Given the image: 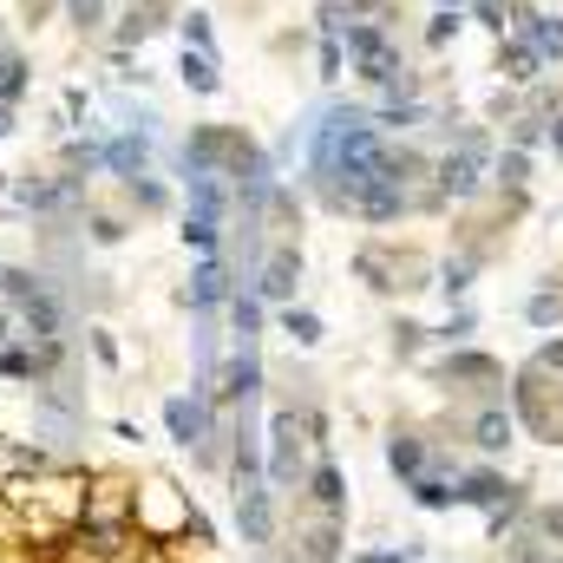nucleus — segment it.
<instances>
[{
	"instance_id": "obj_1",
	"label": "nucleus",
	"mask_w": 563,
	"mask_h": 563,
	"mask_svg": "<svg viewBox=\"0 0 563 563\" xmlns=\"http://www.w3.org/2000/svg\"><path fill=\"white\" fill-rule=\"evenodd\" d=\"M308 432H301V413L295 407H276L269 413V432H263V478H269V492H295L301 478H308Z\"/></svg>"
},
{
	"instance_id": "obj_2",
	"label": "nucleus",
	"mask_w": 563,
	"mask_h": 563,
	"mask_svg": "<svg viewBox=\"0 0 563 563\" xmlns=\"http://www.w3.org/2000/svg\"><path fill=\"white\" fill-rule=\"evenodd\" d=\"M250 144L256 139L243 125H190L184 144H177V177H223Z\"/></svg>"
},
{
	"instance_id": "obj_3",
	"label": "nucleus",
	"mask_w": 563,
	"mask_h": 563,
	"mask_svg": "<svg viewBox=\"0 0 563 563\" xmlns=\"http://www.w3.org/2000/svg\"><path fill=\"white\" fill-rule=\"evenodd\" d=\"M230 492H236V531H243V551H269L276 544V492L256 472H230Z\"/></svg>"
},
{
	"instance_id": "obj_4",
	"label": "nucleus",
	"mask_w": 563,
	"mask_h": 563,
	"mask_svg": "<svg viewBox=\"0 0 563 563\" xmlns=\"http://www.w3.org/2000/svg\"><path fill=\"white\" fill-rule=\"evenodd\" d=\"M13 321H20V341H53V334H73V295L59 288V282L46 276L20 308H13Z\"/></svg>"
},
{
	"instance_id": "obj_5",
	"label": "nucleus",
	"mask_w": 563,
	"mask_h": 563,
	"mask_svg": "<svg viewBox=\"0 0 563 563\" xmlns=\"http://www.w3.org/2000/svg\"><path fill=\"white\" fill-rule=\"evenodd\" d=\"M217 407H263V354L256 347H230V361L217 367Z\"/></svg>"
},
{
	"instance_id": "obj_6",
	"label": "nucleus",
	"mask_w": 563,
	"mask_h": 563,
	"mask_svg": "<svg viewBox=\"0 0 563 563\" xmlns=\"http://www.w3.org/2000/svg\"><path fill=\"white\" fill-rule=\"evenodd\" d=\"M230 295H236V276H230L223 256H197V263H190V282L177 288V301H184L190 314H223Z\"/></svg>"
},
{
	"instance_id": "obj_7",
	"label": "nucleus",
	"mask_w": 563,
	"mask_h": 563,
	"mask_svg": "<svg viewBox=\"0 0 563 563\" xmlns=\"http://www.w3.org/2000/svg\"><path fill=\"white\" fill-rule=\"evenodd\" d=\"M432 177H439V197H478V184H485V132H465L439 157Z\"/></svg>"
},
{
	"instance_id": "obj_8",
	"label": "nucleus",
	"mask_w": 563,
	"mask_h": 563,
	"mask_svg": "<svg viewBox=\"0 0 563 563\" xmlns=\"http://www.w3.org/2000/svg\"><path fill=\"white\" fill-rule=\"evenodd\" d=\"M250 288H256L263 308H288L295 288H301V250H295V243H276V250L256 263V282H250Z\"/></svg>"
},
{
	"instance_id": "obj_9",
	"label": "nucleus",
	"mask_w": 563,
	"mask_h": 563,
	"mask_svg": "<svg viewBox=\"0 0 563 563\" xmlns=\"http://www.w3.org/2000/svg\"><path fill=\"white\" fill-rule=\"evenodd\" d=\"M151 157H157V139L151 132H132V125H112L106 132V177H144L151 170Z\"/></svg>"
},
{
	"instance_id": "obj_10",
	"label": "nucleus",
	"mask_w": 563,
	"mask_h": 563,
	"mask_svg": "<svg viewBox=\"0 0 563 563\" xmlns=\"http://www.w3.org/2000/svg\"><path fill=\"white\" fill-rule=\"evenodd\" d=\"M301 492L314 498V511H321V518H334V525L347 518V472H341L334 459H314V465H308V478H301Z\"/></svg>"
},
{
	"instance_id": "obj_11",
	"label": "nucleus",
	"mask_w": 563,
	"mask_h": 563,
	"mask_svg": "<svg viewBox=\"0 0 563 563\" xmlns=\"http://www.w3.org/2000/svg\"><path fill=\"white\" fill-rule=\"evenodd\" d=\"M59 170L66 177H86V184L106 177V125L99 132H66L59 139Z\"/></svg>"
},
{
	"instance_id": "obj_12",
	"label": "nucleus",
	"mask_w": 563,
	"mask_h": 563,
	"mask_svg": "<svg viewBox=\"0 0 563 563\" xmlns=\"http://www.w3.org/2000/svg\"><path fill=\"white\" fill-rule=\"evenodd\" d=\"M26 99H33V53H26L20 40H7V46H0V106L20 112Z\"/></svg>"
},
{
	"instance_id": "obj_13",
	"label": "nucleus",
	"mask_w": 563,
	"mask_h": 563,
	"mask_svg": "<svg viewBox=\"0 0 563 563\" xmlns=\"http://www.w3.org/2000/svg\"><path fill=\"white\" fill-rule=\"evenodd\" d=\"M407 184H394V177H374L361 197H354V217H367V223H394V217H407Z\"/></svg>"
},
{
	"instance_id": "obj_14",
	"label": "nucleus",
	"mask_w": 563,
	"mask_h": 563,
	"mask_svg": "<svg viewBox=\"0 0 563 563\" xmlns=\"http://www.w3.org/2000/svg\"><path fill=\"white\" fill-rule=\"evenodd\" d=\"M79 236H86L92 250H119V243L132 236V210H106V203H86V210H79Z\"/></svg>"
},
{
	"instance_id": "obj_15",
	"label": "nucleus",
	"mask_w": 563,
	"mask_h": 563,
	"mask_svg": "<svg viewBox=\"0 0 563 563\" xmlns=\"http://www.w3.org/2000/svg\"><path fill=\"white\" fill-rule=\"evenodd\" d=\"M170 20L164 13H144V7H125V13H112V26H106V46H125V53H139L151 46L157 33H164Z\"/></svg>"
},
{
	"instance_id": "obj_16",
	"label": "nucleus",
	"mask_w": 563,
	"mask_h": 563,
	"mask_svg": "<svg viewBox=\"0 0 563 563\" xmlns=\"http://www.w3.org/2000/svg\"><path fill=\"white\" fill-rule=\"evenodd\" d=\"M223 314H230V341H236V347H256V341H263V321H269V308L256 301V288H236Z\"/></svg>"
},
{
	"instance_id": "obj_17",
	"label": "nucleus",
	"mask_w": 563,
	"mask_h": 563,
	"mask_svg": "<svg viewBox=\"0 0 563 563\" xmlns=\"http://www.w3.org/2000/svg\"><path fill=\"white\" fill-rule=\"evenodd\" d=\"M119 190H125V210H132V217H170V203H177V197H170V184H164L157 170H144V177H125Z\"/></svg>"
},
{
	"instance_id": "obj_18",
	"label": "nucleus",
	"mask_w": 563,
	"mask_h": 563,
	"mask_svg": "<svg viewBox=\"0 0 563 563\" xmlns=\"http://www.w3.org/2000/svg\"><path fill=\"white\" fill-rule=\"evenodd\" d=\"M177 79H184V92H197V99H217L223 92V66H217V53H177Z\"/></svg>"
},
{
	"instance_id": "obj_19",
	"label": "nucleus",
	"mask_w": 563,
	"mask_h": 563,
	"mask_svg": "<svg viewBox=\"0 0 563 563\" xmlns=\"http://www.w3.org/2000/svg\"><path fill=\"white\" fill-rule=\"evenodd\" d=\"M184 197H190V217H210V223L230 217V184L223 177H184Z\"/></svg>"
},
{
	"instance_id": "obj_20",
	"label": "nucleus",
	"mask_w": 563,
	"mask_h": 563,
	"mask_svg": "<svg viewBox=\"0 0 563 563\" xmlns=\"http://www.w3.org/2000/svg\"><path fill=\"white\" fill-rule=\"evenodd\" d=\"M511 498V485L498 478V472H465L459 485H452V505H485V511H498Z\"/></svg>"
},
{
	"instance_id": "obj_21",
	"label": "nucleus",
	"mask_w": 563,
	"mask_h": 563,
	"mask_svg": "<svg viewBox=\"0 0 563 563\" xmlns=\"http://www.w3.org/2000/svg\"><path fill=\"white\" fill-rule=\"evenodd\" d=\"M59 20H66L79 40H106V26H112V0H59Z\"/></svg>"
},
{
	"instance_id": "obj_22",
	"label": "nucleus",
	"mask_w": 563,
	"mask_h": 563,
	"mask_svg": "<svg viewBox=\"0 0 563 563\" xmlns=\"http://www.w3.org/2000/svg\"><path fill=\"white\" fill-rule=\"evenodd\" d=\"M518 40H531L538 59H563V20L551 13H518Z\"/></svg>"
},
{
	"instance_id": "obj_23",
	"label": "nucleus",
	"mask_w": 563,
	"mask_h": 563,
	"mask_svg": "<svg viewBox=\"0 0 563 563\" xmlns=\"http://www.w3.org/2000/svg\"><path fill=\"white\" fill-rule=\"evenodd\" d=\"M538 66H544V59H538V46H531V40H505V46H498V73H505L511 86H531V79H538Z\"/></svg>"
},
{
	"instance_id": "obj_24",
	"label": "nucleus",
	"mask_w": 563,
	"mask_h": 563,
	"mask_svg": "<svg viewBox=\"0 0 563 563\" xmlns=\"http://www.w3.org/2000/svg\"><path fill=\"white\" fill-rule=\"evenodd\" d=\"M439 380H445V387H478V380H498V361H485V354H452V361H439Z\"/></svg>"
},
{
	"instance_id": "obj_25",
	"label": "nucleus",
	"mask_w": 563,
	"mask_h": 563,
	"mask_svg": "<svg viewBox=\"0 0 563 563\" xmlns=\"http://www.w3.org/2000/svg\"><path fill=\"white\" fill-rule=\"evenodd\" d=\"M387 465H394V478H420L426 472V439L420 432H394V439H387Z\"/></svg>"
},
{
	"instance_id": "obj_26",
	"label": "nucleus",
	"mask_w": 563,
	"mask_h": 563,
	"mask_svg": "<svg viewBox=\"0 0 563 563\" xmlns=\"http://www.w3.org/2000/svg\"><path fill=\"white\" fill-rule=\"evenodd\" d=\"M295 563H341V525H334V518H321V525L301 538Z\"/></svg>"
},
{
	"instance_id": "obj_27",
	"label": "nucleus",
	"mask_w": 563,
	"mask_h": 563,
	"mask_svg": "<svg viewBox=\"0 0 563 563\" xmlns=\"http://www.w3.org/2000/svg\"><path fill=\"white\" fill-rule=\"evenodd\" d=\"M177 236H184L190 256H223V223H210V217H190V210H184V230H177Z\"/></svg>"
},
{
	"instance_id": "obj_28",
	"label": "nucleus",
	"mask_w": 563,
	"mask_h": 563,
	"mask_svg": "<svg viewBox=\"0 0 563 563\" xmlns=\"http://www.w3.org/2000/svg\"><path fill=\"white\" fill-rule=\"evenodd\" d=\"M0 380H7V387H33V380H40V374H33V347H26L20 334L0 341Z\"/></svg>"
},
{
	"instance_id": "obj_29",
	"label": "nucleus",
	"mask_w": 563,
	"mask_h": 563,
	"mask_svg": "<svg viewBox=\"0 0 563 563\" xmlns=\"http://www.w3.org/2000/svg\"><path fill=\"white\" fill-rule=\"evenodd\" d=\"M282 334H288L295 347H321V334H328V328H321V314H314V308H295V301H288V308H282Z\"/></svg>"
},
{
	"instance_id": "obj_30",
	"label": "nucleus",
	"mask_w": 563,
	"mask_h": 563,
	"mask_svg": "<svg viewBox=\"0 0 563 563\" xmlns=\"http://www.w3.org/2000/svg\"><path fill=\"white\" fill-rule=\"evenodd\" d=\"M79 347H86V354H92V361H99V367H106V374H119V367H125V347H119V334H112V328H106V321H92V328H86V341H79Z\"/></svg>"
},
{
	"instance_id": "obj_31",
	"label": "nucleus",
	"mask_w": 563,
	"mask_h": 563,
	"mask_svg": "<svg viewBox=\"0 0 563 563\" xmlns=\"http://www.w3.org/2000/svg\"><path fill=\"white\" fill-rule=\"evenodd\" d=\"M40 282H46V276H40L33 263H0V301H7V308H20Z\"/></svg>"
},
{
	"instance_id": "obj_32",
	"label": "nucleus",
	"mask_w": 563,
	"mask_h": 563,
	"mask_svg": "<svg viewBox=\"0 0 563 563\" xmlns=\"http://www.w3.org/2000/svg\"><path fill=\"white\" fill-rule=\"evenodd\" d=\"M374 125H380V132H413V125H426V106L420 99H380Z\"/></svg>"
},
{
	"instance_id": "obj_33",
	"label": "nucleus",
	"mask_w": 563,
	"mask_h": 563,
	"mask_svg": "<svg viewBox=\"0 0 563 563\" xmlns=\"http://www.w3.org/2000/svg\"><path fill=\"white\" fill-rule=\"evenodd\" d=\"M472 445H485V452H505V445H511V413L485 407V413H478V426H472Z\"/></svg>"
},
{
	"instance_id": "obj_34",
	"label": "nucleus",
	"mask_w": 563,
	"mask_h": 563,
	"mask_svg": "<svg viewBox=\"0 0 563 563\" xmlns=\"http://www.w3.org/2000/svg\"><path fill=\"white\" fill-rule=\"evenodd\" d=\"M170 26L184 33V46H190V53H217V26H210V13H177Z\"/></svg>"
},
{
	"instance_id": "obj_35",
	"label": "nucleus",
	"mask_w": 563,
	"mask_h": 563,
	"mask_svg": "<svg viewBox=\"0 0 563 563\" xmlns=\"http://www.w3.org/2000/svg\"><path fill=\"white\" fill-rule=\"evenodd\" d=\"M79 288H73V308H92V314H106V308H112V276H86V269H79Z\"/></svg>"
},
{
	"instance_id": "obj_36",
	"label": "nucleus",
	"mask_w": 563,
	"mask_h": 563,
	"mask_svg": "<svg viewBox=\"0 0 563 563\" xmlns=\"http://www.w3.org/2000/svg\"><path fill=\"white\" fill-rule=\"evenodd\" d=\"M407 492H413V505H420V511H445V505H452V485H445V478H432V472L407 478Z\"/></svg>"
},
{
	"instance_id": "obj_37",
	"label": "nucleus",
	"mask_w": 563,
	"mask_h": 563,
	"mask_svg": "<svg viewBox=\"0 0 563 563\" xmlns=\"http://www.w3.org/2000/svg\"><path fill=\"white\" fill-rule=\"evenodd\" d=\"M314 26H321V40H341V33L354 26V13H347V0H321V7H314Z\"/></svg>"
},
{
	"instance_id": "obj_38",
	"label": "nucleus",
	"mask_w": 563,
	"mask_h": 563,
	"mask_svg": "<svg viewBox=\"0 0 563 563\" xmlns=\"http://www.w3.org/2000/svg\"><path fill=\"white\" fill-rule=\"evenodd\" d=\"M452 33H459V7H439V13H432V26H426V40H432V46H445Z\"/></svg>"
},
{
	"instance_id": "obj_39",
	"label": "nucleus",
	"mask_w": 563,
	"mask_h": 563,
	"mask_svg": "<svg viewBox=\"0 0 563 563\" xmlns=\"http://www.w3.org/2000/svg\"><path fill=\"white\" fill-rule=\"evenodd\" d=\"M465 7H472V20H478V26L505 33V0H465Z\"/></svg>"
},
{
	"instance_id": "obj_40",
	"label": "nucleus",
	"mask_w": 563,
	"mask_h": 563,
	"mask_svg": "<svg viewBox=\"0 0 563 563\" xmlns=\"http://www.w3.org/2000/svg\"><path fill=\"white\" fill-rule=\"evenodd\" d=\"M341 66H347V46L341 40H321V79H341Z\"/></svg>"
},
{
	"instance_id": "obj_41",
	"label": "nucleus",
	"mask_w": 563,
	"mask_h": 563,
	"mask_svg": "<svg viewBox=\"0 0 563 563\" xmlns=\"http://www.w3.org/2000/svg\"><path fill=\"white\" fill-rule=\"evenodd\" d=\"M20 20L26 26H46V20H59V0H20Z\"/></svg>"
},
{
	"instance_id": "obj_42",
	"label": "nucleus",
	"mask_w": 563,
	"mask_h": 563,
	"mask_svg": "<svg viewBox=\"0 0 563 563\" xmlns=\"http://www.w3.org/2000/svg\"><path fill=\"white\" fill-rule=\"evenodd\" d=\"M498 177H505V184H525V177H531L525 151H505V157H498Z\"/></svg>"
},
{
	"instance_id": "obj_43",
	"label": "nucleus",
	"mask_w": 563,
	"mask_h": 563,
	"mask_svg": "<svg viewBox=\"0 0 563 563\" xmlns=\"http://www.w3.org/2000/svg\"><path fill=\"white\" fill-rule=\"evenodd\" d=\"M439 288H445V295H465V288H472V263H452V269H445V282H439Z\"/></svg>"
},
{
	"instance_id": "obj_44",
	"label": "nucleus",
	"mask_w": 563,
	"mask_h": 563,
	"mask_svg": "<svg viewBox=\"0 0 563 563\" xmlns=\"http://www.w3.org/2000/svg\"><path fill=\"white\" fill-rule=\"evenodd\" d=\"M558 314H563L558 295H538V301H531V321H538V328H544V321H558Z\"/></svg>"
},
{
	"instance_id": "obj_45",
	"label": "nucleus",
	"mask_w": 563,
	"mask_h": 563,
	"mask_svg": "<svg viewBox=\"0 0 563 563\" xmlns=\"http://www.w3.org/2000/svg\"><path fill=\"white\" fill-rule=\"evenodd\" d=\"M354 563H420V551H361Z\"/></svg>"
},
{
	"instance_id": "obj_46",
	"label": "nucleus",
	"mask_w": 563,
	"mask_h": 563,
	"mask_svg": "<svg viewBox=\"0 0 563 563\" xmlns=\"http://www.w3.org/2000/svg\"><path fill=\"white\" fill-rule=\"evenodd\" d=\"M420 334H426V328H413V321H400V328H394V347H400V354H413V347H420Z\"/></svg>"
},
{
	"instance_id": "obj_47",
	"label": "nucleus",
	"mask_w": 563,
	"mask_h": 563,
	"mask_svg": "<svg viewBox=\"0 0 563 563\" xmlns=\"http://www.w3.org/2000/svg\"><path fill=\"white\" fill-rule=\"evenodd\" d=\"M347 13H354V20H380V13H387V0H347Z\"/></svg>"
},
{
	"instance_id": "obj_48",
	"label": "nucleus",
	"mask_w": 563,
	"mask_h": 563,
	"mask_svg": "<svg viewBox=\"0 0 563 563\" xmlns=\"http://www.w3.org/2000/svg\"><path fill=\"white\" fill-rule=\"evenodd\" d=\"M7 139H20V112H13V106H0V144Z\"/></svg>"
},
{
	"instance_id": "obj_49",
	"label": "nucleus",
	"mask_w": 563,
	"mask_h": 563,
	"mask_svg": "<svg viewBox=\"0 0 563 563\" xmlns=\"http://www.w3.org/2000/svg\"><path fill=\"white\" fill-rule=\"evenodd\" d=\"M112 439H125V445H139L144 432H139V420H112Z\"/></svg>"
},
{
	"instance_id": "obj_50",
	"label": "nucleus",
	"mask_w": 563,
	"mask_h": 563,
	"mask_svg": "<svg viewBox=\"0 0 563 563\" xmlns=\"http://www.w3.org/2000/svg\"><path fill=\"white\" fill-rule=\"evenodd\" d=\"M13 334H20V321H13V308L0 301V341H13Z\"/></svg>"
},
{
	"instance_id": "obj_51",
	"label": "nucleus",
	"mask_w": 563,
	"mask_h": 563,
	"mask_svg": "<svg viewBox=\"0 0 563 563\" xmlns=\"http://www.w3.org/2000/svg\"><path fill=\"white\" fill-rule=\"evenodd\" d=\"M132 7H144V13H164V20H170V7H177V0H132Z\"/></svg>"
},
{
	"instance_id": "obj_52",
	"label": "nucleus",
	"mask_w": 563,
	"mask_h": 563,
	"mask_svg": "<svg viewBox=\"0 0 563 563\" xmlns=\"http://www.w3.org/2000/svg\"><path fill=\"white\" fill-rule=\"evenodd\" d=\"M544 525H551V538H563V511H551V518H544Z\"/></svg>"
},
{
	"instance_id": "obj_53",
	"label": "nucleus",
	"mask_w": 563,
	"mask_h": 563,
	"mask_svg": "<svg viewBox=\"0 0 563 563\" xmlns=\"http://www.w3.org/2000/svg\"><path fill=\"white\" fill-rule=\"evenodd\" d=\"M551 144H558V157H563V119H558V125H551Z\"/></svg>"
},
{
	"instance_id": "obj_54",
	"label": "nucleus",
	"mask_w": 563,
	"mask_h": 563,
	"mask_svg": "<svg viewBox=\"0 0 563 563\" xmlns=\"http://www.w3.org/2000/svg\"><path fill=\"white\" fill-rule=\"evenodd\" d=\"M7 184H13V170H0V203H7Z\"/></svg>"
},
{
	"instance_id": "obj_55",
	"label": "nucleus",
	"mask_w": 563,
	"mask_h": 563,
	"mask_svg": "<svg viewBox=\"0 0 563 563\" xmlns=\"http://www.w3.org/2000/svg\"><path fill=\"white\" fill-rule=\"evenodd\" d=\"M439 7H465V0H439Z\"/></svg>"
},
{
	"instance_id": "obj_56",
	"label": "nucleus",
	"mask_w": 563,
	"mask_h": 563,
	"mask_svg": "<svg viewBox=\"0 0 563 563\" xmlns=\"http://www.w3.org/2000/svg\"><path fill=\"white\" fill-rule=\"evenodd\" d=\"M0 563H20V558H0Z\"/></svg>"
}]
</instances>
